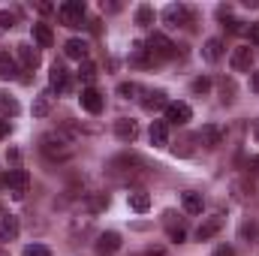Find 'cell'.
I'll list each match as a JSON object with an SVG mask.
<instances>
[{
    "instance_id": "cell-18",
    "label": "cell",
    "mask_w": 259,
    "mask_h": 256,
    "mask_svg": "<svg viewBox=\"0 0 259 256\" xmlns=\"http://www.w3.org/2000/svg\"><path fill=\"white\" fill-rule=\"evenodd\" d=\"M18 75V61L9 55V52H0V78H15Z\"/></svg>"
},
{
    "instance_id": "cell-17",
    "label": "cell",
    "mask_w": 259,
    "mask_h": 256,
    "mask_svg": "<svg viewBox=\"0 0 259 256\" xmlns=\"http://www.w3.org/2000/svg\"><path fill=\"white\" fill-rule=\"evenodd\" d=\"M33 42L39 46V49H52V42H55V36H52V27L49 24H33Z\"/></svg>"
},
{
    "instance_id": "cell-5",
    "label": "cell",
    "mask_w": 259,
    "mask_h": 256,
    "mask_svg": "<svg viewBox=\"0 0 259 256\" xmlns=\"http://www.w3.org/2000/svg\"><path fill=\"white\" fill-rule=\"evenodd\" d=\"M163 112H166V124H175V127H184L193 118V109L187 103H169Z\"/></svg>"
},
{
    "instance_id": "cell-34",
    "label": "cell",
    "mask_w": 259,
    "mask_h": 256,
    "mask_svg": "<svg viewBox=\"0 0 259 256\" xmlns=\"http://www.w3.org/2000/svg\"><path fill=\"white\" fill-rule=\"evenodd\" d=\"M247 33H250V42H253V46H259V21L247 27Z\"/></svg>"
},
{
    "instance_id": "cell-12",
    "label": "cell",
    "mask_w": 259,
    "mask_h": 256,
    "mask_svg": "<svg viewBox=\"0 0 259 256\" xmlns=\"http://www.w3.org/2000/svg\"><path fill=\"white\" fill-rule=\"evenodd\" d=\"M166 106H169L166 91H148L145 100H142V109H145V112H160V109H166Z\"/></svg>"
},
{
    "instance_id": "cell-13",
    "label": "cell",
    "mask_w": 259,
    "mask_h": 256,
    "mask_svg": "<svg viewBox=\"0 0 259 256\" xmlns=\"http://www.w3.org/2000/svg\"><path fill=\"white\" fill-rule=\"evenodd\" d=\"M18 238V217H12V214H3L0 217V241H15Z\"/></svg>"
},
{
    "instance_id": "cell-27",
    "label": "cell",
    "mask_w": 259,
    "mask_h": 256,
    "mask_svg": "<svg viewBox=\"0 0 259 256\" xmlns=\"http://www.w3.org/2000/svg\"><path fill=\"white\" fill-rule=\"evenodd\" d=\"M133 64H136V66H148V64H154V61L148 58V52H145V46H142V42H139V46L133 49Z\"/></svg>"
},
{
    "instance_id": "cell-39",
    "label": "cell",
    "mask_w": 259,
    "mask_h": 256,
    "mask_svg": "<svg viewBox=\"0 0 259 256\" xmlns=\"http://www.w3.org/2000/svg\"><path fill=\"white\" fill-rule=\"evenodd\" d=\"M253 136H256V142H259V121L253 124Z\"/></svg>"
},
{
    "instance_id": "cell-11",
    "label": "cell",
    "mask_w": 259,
    "mask_h": 256,
    "mask_svg": "<svg viewBox=\"0 0 259 256\" xmlns=\"http://www.w3.org/2000/svg\"><path fill=\"white\" fill-rule=\"evenodd\" d=\"M223 136H226V133H223L220 124H205L202 133H199V139H202V145H205V148H217V145L223 142Z\"/></svg>"
},
{
    "instance_id": "cell-9",
    "label": "cell",
    "mask_w": 259,
    "mask_h": 256,
    "mask_svg": "<svg viewBox=\"0 0 259 256\" xmlns=\"http://www.w3.org/2000/svg\"><path fill=\"white\" fill-rule=\"evenodd\" d=\"M78 100H81V109H84V112H91V115H100V112H103V97H100V91L84 88Z\"/></svg>"
},
{
    "instance_id": "cell-31",
    "label": "cell",
    "mask_w": 259,
    "mask_h": 256,
    "mask_svg": "<svg viewBox=\"0 0 259 256\" xmlns=\"http://www.w3.org/2000/svg\"><path fill=\"white\" fill-rule=\"evenodd\" d=\"M193 91H196V94H208V91H211V78H205V75H202V78H196Z\"/></svg>"
},
{
    "instance_id": "cell-29",
    "label": "cell",
    "mask_w": 259,
    "mask_h": 256,
    "mask_svg": "<svg viewBox=\"0 0 259 256\" xmlns=\"http://www.w3.org/2000/svg\"><path fill=\"white\" fill-rule=\"evenodd\" d=\"M24 256H52V250L46 244H27L24 247Z\"/></svg>"
},
{
    "instance_id": "cell-24",
    "label": "cell",
    "mask_w": 259,
    "mask_h": 256,
    "mask_svg": "<svg viewBox=\"0 0 259 256\" xmlns=\"http://www.w3.org/2000/svg\"><path fill=\"white\" fill-rule=\"evenodd\" d=\"M181 205H184V211L187 214H202V196L199 193H181Z\"/></svg>"
},
{
    "instance_id": "cell-10",
    "label": "cell",
    "mask_w": 259,
    "mask_h": 256,
    "mask_svg": "<svg viewBox=\"0 0 259 256\" xmlns=\"http://www.w3.org/2000/svg\"><path fill=\"white\" fill-rule=\"evenodd\" d=\"M115 250H121V235H118V232H103V235L97 238V253L112 256Z\"/></svg>"
},
{
    "instance_id": "cell-28",
    "label": "cell",
    "mask_w": 259,
    "mask_h": 256,
    "mask_svg": "<svg viewBox=\"0 0 259 256\" xmlns=\"http://www.w3.org/2000/svg\"><path fill=\"white\" fill-rule=\"evenodd\" d=\"M0 112H3V115H18V103L9 100L6 94H0Z\"/></svg>"
},
{
    "instance_id": "cell-37",
    "label": "cell",
    "mask_w": 259,
    "mask_h": 256,
    "mask_svg": "<svg viewBox=\"0 0 259 256\" xmlns=\"http://www.w3.org/2000/svg\"><path fill=\"white\" fill-rule=\"evenodd\" d=\"M217 256H232V247H220V250H217Z\"/></svg>"
},
{
    "instance_id": "cell-14",
    "label": "cell",
    "mask_w": 259,
    "mask_h": 256,
    "mask_svg": "<svg viewBox=\"0 0 259 256\" xmlns=\"http://www.w3.org/2000/svg\"><path fill=\"white\" fill-rule=\"evenodd\" d=\"M115 136H118L121 142H136V136H139V124L130 121V118H121V121H115Z\"/></svg>"
},
{
    "instance_id": "cell-36",
    "label": "cell",
    "mask_w": 259,
    "mask_h": 256,
    "mask_svg": "<svg viewBox=\"0 0 259 256\" xmlns=\"http://www.w3.org/2000/svg\"><path fill=\"white\" fill-rule=\"evenodd\" d=\"M250 88L259 94V72H253V75H250Z\"/></svg>"
},
{
    "instance_id": "cell-25",
    "label": "cell",
    "mask_w": 259,
    "mask_h": 256,
    "mask_svg": "<svg viewBox=\"0 0 259 256\" xmlns=\"http://www.w3.org/2000/svg\"><path fill=\"white\" fill-rule=\"evenodd\" d=\"M136 24H142V27L154 24V9H151V6H139V9H136Z\"/></svg>"
},
{
    "instance_id": "cell-8",
    "label": "cell",
    "mask_w": 259,
    "mask_h": 256,
    "mask_svg": "<svg viewBox=\"0 0 259 256\" xmlns=\"http://www.w3.org/2000/svg\"><path fill=\"white\" fill-rule=\"evenodd\" d=\"M253 64V52H250V46H238L235 52H232V58H229V66L235 69V72H247Z\"/></svg>"
},
{
    "instance_id": "cell-21",
    "label": "cell",
    "mask_w": 259,
    "mask_h": 256,
    "mask_svg": "<svg viewBox=\"0 0 259 256\" xmlns=\"http://www.w3.org/2000/svg\"><path fill=\"white\" fill-rule=\"evenodd\" d=\"M127 199H130V208H133V211H139V214L151 208V196H148L145 190H133Z\"/></svg>"
},
{
    "instance_id": "cell-22",
    "label": "cell",
    "mask_w": 259,
    "mask_h": 256,
    "mask_svg": "<svg viewBox=\"0 0 259 256\" xmlns=\"http://www.w3.org/2000/svg\"><path fill=\"white\" fill-rule=\"evenodd\" d=\"M202 58H205V61H211V64H214V61H220V58H223V42H220L217 36H214V39H208V42H205V49H202Z\"/></svg>"
},
{
    "instance_id": "cell-20",
    "label": "cell",
    "mask_w": 259,
    "mask_h": 256,
    "mask_svg": "<svg viewBox=\"0 0 259 256\" xmlns=\"http://www.w3.org/2000/svg\"><path fill=\"white\" fill-rule=\"evenodd\" d=\"M64 52L72 61H88V42H81V39H69L64 46Z\"/></svg>"
},
{
    "instance_id": "cell-30",
    "label": "cell",
    "mask_w": 259,
    "mask_h": 256,
    "mask_svg": "<svg viewBox=\"0 0 259 256\" xmlns=\"http://www.w3.org/2000/svg\"><path fill=\"white\" fill-rule=\"evenodd\" d=\"M118 94L130 100L133 94H139V84H136V81H121V84H118Z\"/></svg>"
},
{
    "instance_id": "cell-15",
    "label": "cell",
    "mask_w": 259,
    "mask_h": 256,
    "mask_svg": "<svg viewBox=\"0 0 259 256\" xmlns=\"http://www.w3.org/2000/svg\"><path fill=\"white\" fill-rule=\"evenodd\" d=\"M49 81H52V88H55V91H66V88H69V72H66V66L64 64H55V66H52Z\"/></svg>"
},
{
    "instance_id": "cell-19",
    "label": "cell",
    "mask_w": 259,
    "mask_h": 256,
    "mask_svg": "<svg viewBox=\"0 0 259 256\" xmlns=\"http://www.w3.org/2000/svg\"><path fill=\"white\" fill-rule=\"evenodd\" d=\"M151 145H157V148L169 145V127H166V121H154L151 124Z\"/></svg>"
},
{
    "instance_id": "cell-16",
    "label": "cell",
    "mask_w": 259,
    "mask_h": 256,
    "mask_svg": "<svg viewBox=\"0 0 259 256\" xmlns=\"http://www.w3.org/2000/svg\"><path fill=\"white\" fill-rule=\"evenodd\" d=\"M15 52H18V61H21L24 69H36V66H39V52H36L33 46H18Z\"/></svg>"
},
{
    "instance_id": "cell-33",
    "label": "cell",
    "mask_w": 259,
    "mask_h": 256,
    "mask_svg": "<svg viewBox=\"0 0 259 256\" xmlns=\"http://www.w3.org/2000/svg\"><path fill=\"white\" fill-rule=\"evenodd\" d=\"M184 235H187V232H184V226H178V229H169V238H172L175 244H181V241H184Z\"/></svg>"
},
{
    "instance_id": "cell-2",
    "label": "cell",
    "mask_w": 259,
    "mask_h": 256,
    "mask_svg": "<svg viewBox=\"0 0 259 256\" xmlns=\"http://www.w3.org/2000/svg\"><path fill=\"white\" fill-rule=\"evenodd\" d=\"M145 52H148V58H151L154 64H160V61H169V58L175 55V46H172L163 33H151L148 42H145Z\"/></svg>"
},
{
    "instance_id": "cell-23",
    "label": "cell",
    "mask_w": 259,
    "mask_h": 256,
    "mask_svg": "<svg viewBox=\"0 0 259 256\" xmlns=\"http://www.w3.org/2000/svg\"><path fill=\"white\" fill-rule=\"evenodd\" d=\"M52 115V94H39L33 100V118H49Z\"/></svg>"
},
{
    "instance_id": "cell-1",
    "label": "cell",
    "mask_w": 259,
    "mask_h": 256,
    "mask_svg": "<svg viewBox=\"0 0 259 256\" xmlns=\"http://www.w3.org/2000/svg\"><path fill=\"white\" fill-rule=\"evenodd\" d=\"M39 151H42L49 160H55V163H64V160H69V157L75 154L72 142L66 139L64 133H46V136L39 139Z\"/></svg>"
},
{
    "instance_id": "cell-38",
    "label": "cell",
    "mask_w": 259,
    "mask_h": 256,
    "mask_svg": "<svg viewBox=\"0 0 259 256\" xmlns=\"http://www.w3.org/2000/svg\"><path fill=\"white\" fill-rule=\"evenodd\" d=\"M250 169H259V157H250Z\"/></svg>"
},
{
    "instance_id": "cell-4",
    "label": "cell",
    "mask_w": 259,
    "mask_h": 256,
    "mask_svg": "<svg viewBox=\"0 0 259 256\" xmlns=\"http://www.w3.org/2000/svg\"><path fill=\"white\" fill-rule=\"evenodd\" d=\"M3 184L9 187V193H12L15 199H21L24 190H27V184H30V175H27L24 169H9L6 178H3Z\"/></svg>"
},
{
    "instance_id": "cell-7",
    "label": "cell",
    "mask_w": 259,
    "mask_h": 256,
    "mask_svg": "<svg viewBox=\"0 0 259 256\" xmlns=\"http://www.w3.org/2000/svg\"><path fill=\"white\" fill-rule=\"evenodd\" d=\"M223 229V217L220 214H214V217H205L202 223H199V229H196V238L199 241H211L217 232Z\"/></svg>"
},
{
    "instance_id": "cell-26",
    "label": "cell",
    "mask_w": 259,
    "mask_h": 256,
    "mask_svg": "<svg viewBox=\"0 0 259 256\" xmlns=\"http://www.w3.org/2000/svg\"><path fill=\"white\" fill-rule=\"evenodd\" d=\"M78 78H81V81H88V84H91V81H94V78H97V66L91 64V61H81V66H78Z\"/></svg>"
},
{
    "instance_id": "cell-6",
    "label": "cell",
    "mask_w": 259,
    "mask_h": 256,
    "mask_svg": "<svg viewBox=\"0 0 259 256\" xmlns=\"http://www.w3.org/2000/svg\"><path fill=\"white\" fill-rule=\"evenodd\" d=\"M163 18H166V24H169V27H181V24H187V21H190V9H187L184 3H172V6H166V9H163Z\"/></svg>"
},
{
    "instance_id": "cell-3",
    "label": "cell",
    "mask_w": 259,
    "mask_h": 256,
    "mask_svg": "<svg viewBox=\"0 0 259 256\" xmlns=\"http://www.w3.org/2000/svg\"><path fill=\"white\" fill-rule=\"evenodd\" d=\"M58 15H61V21H64L66 27H78L81 18H84V3H81V0L61 3V6H58Z\"/></svg>"
},
{
    "instance_id": "cell-35",
    "label": "cell",
    "mask_w": 259,
    "mask_h": 256,
    "mask_svg": "<svg viewBox=\"0 0 259 256\" xmlns=\"http://www.w3.org/2000/svg\"><path fill=\"white\" fill-rule=\"evenodd\" d=\"M9 136V121H0V139H6Z\"/></svg>"
},
{
    "instance_id": "cell-32",
    "label": "cell",
    "mask_w": 259,
    "mask_h": 256,
    "mask_svg": "<svg viewBox=\"0 0 259 256\" xmlns=\"http://www.w3.org/2000/svg\"><path fill=\"white\" fill-rule=\"evenodd\" d=\"M12 24H15V15H12V12H6V9H3V12H0V30H9V27H12Z\"/></svg>"
}]
</instances>
